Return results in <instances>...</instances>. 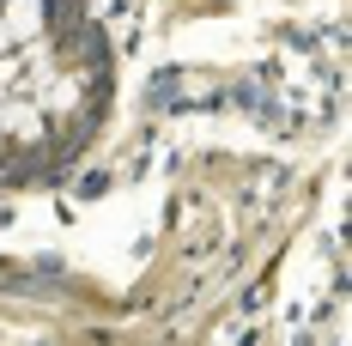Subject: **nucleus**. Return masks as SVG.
<instances>
[{
  "mask_svg": "<svg viewBox=\"0 0 352 346\" xmlns=\"http://www.w3.org/2000/svg\"><path fill=\"white\" fill-rule=\"evenodd\" d=\"M0 31L6 36H36L43 31V0H0Z\"/></svg>",
  "mask_w": 352,
  "mask_h": 346,
  "instance_id": "obj_1",
  "label": "nucleus"
}]
</instances>
